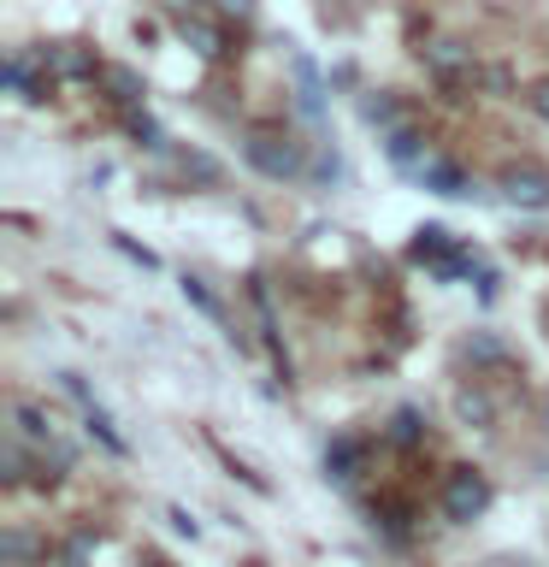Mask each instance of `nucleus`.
Wrapping results in <instances>:
<instances>
[{
    "mask_svg": "<svg viewBox=\"0 0 549 567\" xmlns=\"http://www.w3.org/2000/svg\"><path fill=\"white\" fill-rule=\"evenodd\" d=\"M242 159L255 166L260 177H272V184H283V177H301V142L296 136H248L242 142Z\"/></svg>",
    "mask_w": 549,
    "mask_h": 567,
    "instance_id": "1",
    "label": "nucleus"
},
{
    "mask_svg": "<svg viewBox=\"0 0 549 567\" xmlns=\"http://www.w3.org/2000/svg\"><path fill=\"white\" fill-rule=\"evenodd\" d=\"M485 508H490V478L473 473V467H455L449 485H443V514H449L455 526H467V520H478Z\"/></svg>",
    "mask_w": 549,
    "mask_h": 567,
    "instance_id": "2",
    "label": "nucleus"
},
{
    "mask_svg": "<svg viewBox=\"0 0 549 567\" xmlns=\"http://www.w3.org/2000/svg\"><path fill=\"white\" fill-rule=\"evenodd\" d=\"M503 195H508V207H520V213H543L549 207V172L543 166H508Z\"/></svg>",
    "mask_w": 549,
    "mask_h": 567,
    "instance_id": "3",
    "label": "nucleus"
},
{
    "mask_svg": "<svg viewBox=\"0 0 549 567\" xmlns=\"http://www.w3.org/2000/svg\"><path fill=\"white\" fill-rule=\"evenodd\" d=\"M384 154H390V166H402V172H419L425 159V136L414 131V124H396V131H384Z\"/></svg>",
    "mask_w": 549,
    "mask_h": 567,
    "instance_id": "4",
    "label": "nucleus"
},
{
    "mask_svg": "<svg viewBox=\"0 0 549 567\" xmlns=\"http://www.w3.org/2000/svg\"><path fill=\"white\" fill-rule=\"evenodd\" d=\"M419 184L425 189H432V195H473V184H467V172H460L455 166V159H425V166H419Z\"/></svg>",
    "mask_w": 549,
    "mask_h": 567,
    "instance_id": "5",
    "label": "nucleus"
},
{
    "mask_svg": "<svg viewBox=\"0 0 549 567\" xmlns=\"http://www.w3.org/2000/svg\"><path fill=\"white\" fill-rule=\"evenodd\" d=\"M361 461H366V450L354 437H331V450H325V473L336 478V485H349L354 473H361Z\"/></svg>",
    "mask_w": 549,
    "mask_h": 567,
    "instance_id": "6",
    "label": "nucleus"
},
{
    "mask_svg": "<svg viewBox=\"0 0 549 567\" xmlns=\"http://www.w3.org/2000/svg\"><path fill=\"white\" fill-rule=\"evenodd\" d=\"M455 420H460V425H490V420H496V402L485 396V390L460 384V390H455Z\"/></svg>",
    "mask_w": 549,
    "mask_h": 567,
    "instance_id": "7",
    "label": "nucleus"
},
{
    "mask_svg": "<svg viewBox=\"0 0 549 567\" xmlns=\"http://www.w3.org/2000/svg\"><path fill=\"white\" fill-rule=\"evenodd\" d=\"M296 83H301V113L319 118V113H325V101H319V71H313L308 53H296Z\"/></svg>",
    "mask_w": 549,
    "mask_h": 567,
    "instance_id": "8",
    "label": "nucleus"
},
{
    "mask_svg": "<svg viewBox=\"0 0 549 567\" xmlns=\"http://www.w3.org/2000/svg\"><path fill=\"white\" fill-rule=\"evenodd\" d=\"M460 354H467L473 367H496V361H508V349H503V337H490V331H473L467 343H460Z\"/></svg>",
    "mask_w": 549,
    "mask_h": 567,
    "instance_id": "9",
    "label": "nucleus"
},
{
    "mask_svg": "<svg viewBox=\"0 0 549 567\" xmlns=\"http://www.w3.org/2000/svg\"><path fill=\"white\" fill-rule=\"evenodd\" d=\"M419 437H425V420H419V408H396V414H390V443H402V450H414Z\"/></svg>",
    "mask_w": 549,
    "mask_h": 567,
    "instance_id": "10",
    "label": "nucleus"
},
{
    "mask_svg": "<svg viewBox=\"0 0 549 567\" xmlns=\"http://www.w3.org/2000/svg\"><path fill=\"white\" fill-rule=\"evenodd\" d=\"M425 65H432L437 78H460V71H467V53H460L455 42H432L425 48Z\"/></svg>",
    "mask_w": 549,
    "mask_h": 567,
    "instance_id": "11",
    "label": "nucleus"
},
{
    "mask_svg": "<svg viewBox=\"0 0 549 567\" xmlns=\"http://www.w3.org/2000/svg\"><path fill=\"white\" fill-rule=\"evenodd\" d=\"M12 420H18V432H24L30 443H53V420L42 414V408H30V402H18V408H12Z\"/></svg>",
    "mask_w": 549,
    "mask_h": 567,
    "instance_id": "12",
    "label": "nucleus"
},
{
    "mask_svg": "<svg viewBox=\"0 0 549 567\" xmlns=\"http://www.w3.org/2000/svg\"><path fill=\"white\" fill-rule=\"evenodd\" d=\"M30 556H35L30 532H0V567H24Z\"/></svg>",
    "mask_w": 549,
    "mask_h": 567,
    "instance_id": "13",
    "label": "nucleus"
},
{
    "mask_svg": "<svg viewBox=\"0 0 549 567\" xmlns=\"http://www.w3.org/2000/svg\"><path fill=\"white\" fill-rule=\"evenodd\" d=\"M184 301H189L195 313H207L213 326H225V308H219V301H213V290H207L201 278H184Z\"/></svg>",
    "mask_w": 549,
    "mask_h": 567,
    "instance_id": "14",
    "label": "nucleus"
},
{
    "mask_svg": "<svg viewBox=\"0 0 549 567\" xmlns=\"http://www.w3.org/2000/svg\"><path fill=\"white\" fill-rule=\"evenodd\" d=\"M83 420H89V432H95V437L106 443V450H113V455H124V437L113 432V420H106V408H83Z\"/></svg>",
    "mask_w": 549,
    "mask_h": 567,
    "instance_id": "15",
    "label": "nucleus"
},
{
    "mask_svg": "<svg viewBox=\"0 0 549 567\" xmlns=\"http://www.w3.org/2000/svg\"><path fill=\"white\" fill-rule=\"evenodd\" d=\"M7 89H12V95H24V101H35V83H30V60H24V53H12V60H7Z\"/></svg>",
    "mask_w": 549,
    "mask_h": 567,
    "instance_id": "16",
    "label": "nucleus"
},
{
    "mask_svg": "<svg viewBox=\"0 0 549 567\" xmlns=\"http://www.w3.org/2000/svg\"><path fill=\"white\" fill-rule=\"evenodd\" d=\"M361 113H366V124H379V131H396V101L390 95H366Z\"/></svg>",
    "mask_w": 549,
    "mask_h": 567,
    "instance_id": "17",
    "label": "nucleus"
},
{
    "mask_svg": "<svg viewBox=\"0 0 549 567\" xmlns=\"http://www.w3.org/2000/svg\"><path fill=\"white\" fill-rule=\"evenodd\" d=\"M184 35H195L201 53H219V30H213V24H184Z\"/></svg>",
    "mask_w": 549,
    "mask_h": 567,
    "instance_id": "18",
    "label": "nucleus"
},
{
    "mask_svg": "<svg viewBox=\"0 0 549 567\" xmlns=\"http://www.w3.org/2000/svg\"><path fill=\"white\" fill-rule=\"evenodd\" d=\"M313 177H319V184H336V177H343V159H336V154H319Z\"/></svg>",
    "mask_w": 549,
    "mask_h": 567,
    "instance_id": "19",
    "label": "nucleus"
},
{
    "mask_svg": "<svg viewBox=\"0 0 549 567\" xmlns=\"http://www.w3.org/2000/svg\"><path fill=\"white\" fill-rule=\"evenodd\" d=\"M531 113H538V118L549 124V83H538V89H531Z\"/></svg>",
    "mask_w": 549,
    "mask_h": 567,
    "instance_id": "20",
    "label": "nucleus"
},
{
    "mask_svg": "<svg viewBox=\"0 0 549 567\" xmlns=\"http://www.w3.org/2000/svg\"><path fill=\"white\" fill-rule=\"evenodd\" d=\"M166 520H172L177 532H184V538H195V520H189V514H184V508H172V514H166Z\"/></svg>",
    "mask_w": 549,
    "mask_h": 567,
    "instance_id": "21",
    "label": "nucleus"
},
{
    "mask_svg": "<svg viewBox=\"0 0 549 567\" xmlns=\"http://www.w3.org/2000/svg\"><path fill=\"white\" fill-rule=\"evenodd\" d=\"M219 12H225V18H242V12H248V0H219Z\"/></svg>",
    "mask_w": 549,
    "mask_h": 567,
    "instance_id": "22",
    "label": "nucleus"
},
{
    "mask_svg": "<svg viewBox=\"0 0 549 567\" xmlns=\"http://www.w3.org/2000/svg\"><path fill=\"white\" fill-rule=\"evenodd\" d=\"M543 432H549V408H543Z\"/></svg>",
    "mask_w": 549,
    "mask_h": 567,
    "instance_id": "23",
    "label": "nucleus"
},
{
    "mask_svg": "<svg viewBox=\"0 0 549 567\" xmlns=\"http://www.w3.org/2000/svg\"><path fill=\"white\" fill-rule=\"evenodd\" d=\"M172 7H189V0H172Z\"/></svg>",
    "mask_w": 549,
    "mask_h": 567,
    "instance_id": "24",
    "label": "nucleus"
},
{
    "mask_svg": "<svg viewBox=\"0 0 549 567\" xmlns=\"http://www.w3.org/2000/svg\"><path fill=\"white\" fill-rule=\"evenodd\" d=\"M514 567H531V561H514Z\"/></svg>",
    "mask_w": 549,
    "mask_h": 567,
    "instance_id": "25",
    "label": "nucleus"
}]
</instances>
